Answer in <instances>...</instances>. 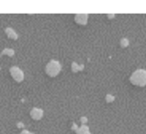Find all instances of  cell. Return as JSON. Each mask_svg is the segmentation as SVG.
<instances>
[{"instance_id": "6da1fadb", "label": "cell", "mask_w": 146, "mask_h": 134, "mask_svg": "<svg viewBox=\"0 0 146 134\" xmlns=\"http://www.w3.org/2000/svg\"><path fill=\"white\" fill-rule=\"evenodd\" d=\"M131 82L136 85L143 86L146 84V72L139 70L134 72L131 78Z\"/></svg>"}, {"instance_id": "7a4b0ae2", "label": "cell", "mask_w": 146, "mask_h": 134, "mask_svg": "<svg viewBox=\"0 0 146 134\" xmlns=\"http://www.w3.org/2000/svg\"><path fill=\"white\" fill-rule=\"evenodd\" d=\"M46 73L50 76V77H55L56 75H58V73L60 71V64H58V62L52 60L47 65L46 68Z\"/></svg>"}, {"instance_id": "3957f363", "label": "cell", "mask_w": 146, "mask_h": 134, "mask_svg": "<svg viewBox=\"0 0 146 134\" xmlns=\"http://www.w3.org/2000/svg\"><path fill=\"white\" fill-rule=\"evenodd\" d=\"M10 72H11V75L12 76V78L18 83L22 82L23 80V78H24V75H23V72L18 68L17 66H13L10 69Z\"/></svg>"}, {"instance_id": "277c9868", "label": "cell", "mask_w": 146, "mask_h": 134, "mask_svg": "<svg viewBox=\"0 0 146 134\" xmlns=\"http://www.w3.org/2000/svg\"><path fill=\"white\" fill-rule=\"evenodd\" d=\"M30 115L34 119H40L42 115H43V112L41 109L39 108H33L30 112Z\"/></svg>"}, {"instance_id": "5b68a950", "label": "cell", "mask_w": 146, "mask_h": 134, "mask_svg": "<svg viewBox=\"0 0 146 134\" xmlns=\"http://www.w3.org/2000/svg\"><path fill=\"white\" fill-rule=\"evenodd\" d=\"M5 33L7 34V35H8V37L9 38H11V39H13V40H17V34L15 33V31L12 29H11V28H7L6 29H5Z\"/></svg>"}, {"instance_id": "8992f818", "label": "cell", "mask_w": 146, "mask_h": 134, "mask_svg": "<svg viewBox=\"0 0 146 134\" xmlns=\"http://www.w3.org/2000/svg\"><path fill=\"white\" fill-rule=\"evenodd\" d=\"M5 53V54H8L9 56H12L14 54V51L13 50H11V49H5L4 52H3V54Z\"/></svg>"}, {"instance_id": "52a82bcc", "label": "cell", "mask_w": 146, "mask_h": 134, "mask_svg": "<svg viewBox=\"0 0 146 134\" xmlns=\"http://www.w3.org/2000/svg\"><path fill=\"white\" fill-rule=\"evenodd\" d=\"M21 134H33V133H30V132H29L28 131L24 130V131H22V133H21Z\"/></svg>"}]
</instances>
